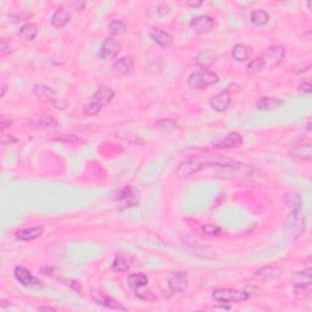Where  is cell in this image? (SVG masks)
I'll use <instances>...</instances> for the list:
<instances>
[{
    "label": "cell",
    "mask_w": 312,
    "mask_h": 312,
    "mask_svg": "<svg viewBox=\"0 0 312 312\" xmlns=\"http://www.w3.org/2000/svg\"><path fill=\"white\" fill-rule=\"evenodd\" d=\"M312 90V85L310 82H304L303 84H300L299 87V91L303 94H310Z\"/></svg>",
    "instance_id": "37"
},
{
    "label": "cell",
    "mask_w": 312,
    "mask_h": 312,
    "mask_svg": "<svg viewBox=\"0 0 312 312\" xmlns=\"http://www.w3.org/2000/svg\"><path fill=\"white\" fill-rule=\"evenodd\" d=\"M250 298L249 293L246 290H236L231 288H221L216 289L212 293V299L220 304H233V303H243Z\"/></svg>",
    "instance_id": "6"
},
{
    "label": "cell",
    "mask_w": 312,
    "mask_h": 312,
    "mask_svg": "<svg viewBox=\"0 0 312 312\" xmlns=\"http://www.w3.org/2000/svg\"><path fill=\"white\" fill-rule=\"evenodd\" d=\"M118 200H123L125 203L128 204V206H133L136 204V199H134V194L132 193L131 188H125L120 192L117 196Z\"/></svg>",
    "instance_id": "32"
},
{
    "label": "cell",
    "mask_w": 312,
    "mask_h": 312,
    "mask_svg": "<svg viewBox=\"0 0 312 312\" xmlns=\"http://www.w3.org/2000/svg\"><path fill=\"white\" fill-rule=\"evenodd\" d=\"M38 31H39V27L37 23L29 22V23H26V25H23L20 29H18L17 36L20 37V39L25 40V42H31V40H33L34 38H36L37 34H38Z\"/></svg>",
    "instance_id": "24"
},
{
    "label": "cell",
    "mask_w": 312,
    "mask_h": 312,
    "mask_svg": "<svg viewBox=\"0 0 312 312\" xmlns=\"http://www.w3.org/2000/svg\"><path fill=\"white\" fill-rule=\"evenodd\" d=\"M306 130H308V131H311V123H310V122H309V123H308V126H306Z\"/></svg>",
    "instance_id": "43"
},
{
    "label": "cell",
    "mask_w": 312,
    "mask_h": 312,
    "mask_svg": "<svg viewBox=\"0 0 312 312\" xmlns=\"http://www.w3.org/2000/svg\"><path fill=\"white\" fill-rule=\"evenodd\" d=\"M37 310H39V311H55V309L50 308V306H38V308H37Z\"/></svg>",
    "instance_id": "41"
},
{
    "label": "cell",
    "mask_w": 312,
    "mask_h": 312,
    "mask_svg": "<svg viewBox=\"0 0 312 312\" xmlns=\"http://www.w3.org/2000/svg\"><path fill=\"white\" fill-rule=\"evenodd\" d=\"M107 29L111 36H122L127 32V26L121 20H112L107 26Z\"/></svg>",
    "instance_id": "29"
},
{
    "label": "cell",
    "mask_w": 312,
    "mask_h": 312,
    "mask_svg": "<svg viewBox=\"0 0 312 312\" xmlns=\"http://www.w3.org/2000/svg\"><path fill=\"white\" fill-rule=\"evenodd\" d=\"M250 54H251L250 48L246 44H243V43H238V44L234 45L232 49L233 59L235 61H238V63H243V61L247 60Z\"/></svg>",
    "instance_id": "27"
},
{
    "label": "cell",
    "mask_w": 312,
    "mask_h": 312,
    "mask_svg": "<svg viewBox=\"0 0 312 312\" xmlns=\"http://www.w3.org/2000/svg\"><path fill=\"white\" fill-rule=\"evenodd\" d=\"M185 4H187L188 6H192V7H199V6H200L201 4H203V2H201V1H188V2H185Z\"/></svg>",
    "instance_id": "40"
},
{
    "label": "cell",
    "mask_w": 312,
    "mask_h": 312,
    "mask_svg": "<svg viewBox=\"0 0 312 312\" xmlns=\"http://www.w3.org/2000/svg\"><path fill=\"white\" fill-rule=\"evenodd\" d=\"M33 95L42 103H52L56 99L55 90L44 84H36L33 88Z\"/></svg>",
    "instance_id": "18"
},
{
    "label": "cell",
    "mask_w": 312,
    "mask_h": 312,
    "mask_svg": "<svg viewBox=\"0 0 312 312\" xmlns=\"http://www.w3.org/2000/svg\"><path fill=\"white\" fill-rule=\"evenodd\" d=\"M53 106L58 110H66L69 107V103L66 100H63V99H58L53 101Z\"/></svg>",
    "instance_id": "36"
},
{
    "label": "cell",
    "mask_w": 312,
    "mask_h": 312,
    "mask_svg": "<svg viewBox=\"0 0 312 312\" xmlns=\"http://www.w3.org/2000/svg\"><path fill=\"white\" fill-rule=\"evenodd\" d=\"M112 268H114L115 272L122 273V272H127L130 270V265L128 262L123 259L122 256H117L115 257L114 262H112Z\"/></svg>",
    "instance_id": "31"
},
{
    "label": "cell",
    "mask_w": 312,
    "mask_h": 312,
    "mask_svg": "<svg viewBox=\"0 0 312 312\" xmlns=\"http://www.w3.org/2000/svg\"><path fill=\"white\" fill-rule=\"evenodd\" d=\"M294 294L303 300H309L312 294V271L310 267L293 276Z\"/></svg>",
    "instance_id": "4"
},
{
    "label": "cell",
    "mask_w": 312,
    "mask_h": 312,
    "mask_svg": "<svg viewBox=\"0 0 312 312\" xmlns=\"http://www.w3.org/2000/svg\"><path fill=\"white\" fill-rule=\"evenodd\" d=\"M243 144V138L236 132H231L227 136L223 138L216 139L212 142V145L216 149H233V148H238Z\"/></svg>",
    "instance_id": "13"
},
{
    "label": "cell",
    "mask_w": 312,
    "mask_h": 312,
    "mask_svg": "<svg viewBox=\"0 0 312 312\" xmlns=\"http://www.w3.org/2000/svg\"><path fill=\"white\" fill-rule=\"evenodd\" d=\"M305 226V216L301 212V210H298V211H290V214L288 215L286 221L283 223V230L290 240H297L303 235Z\"/></svg>",
    "instance_id": "3"
},
{
    "label": "cell",
    "mask_w": 312,
    "mask_h": 312,
    "mask_svg": "<svg viewBox=\"0 0 312 312\" xmlns=\"http://www.w3.org/2000/svg\"><path fill=\"white\" fill-rule=\"evenodd\" d=\"M29 125L34 128V130H53V128L58 127V121L53 116H48V115H38L34 116L29 121Z\"/></svg>",
    "instance_id": "15"
},
{
    "label": "cell",
    "mask_w": 312,
    "mask_h": 312,
    "mask_svg": "<svg viewBox=\"0 0 312 312\" xmlns=\"http://www.w3.org/2000/svg\"><path fill=\"white\" fill-rule=\"evenodd\" d=\"M261 58H262L266 67L274 69L283 63L284 58H286V49L282 45H272L263 52Z\"/></svg>",
    "instance_id": "7"
},
{
    "label": "cell",
    "mask_w": 312,
    "mask_h": 312,
    "mask_svg": "<svg viewBox=\"0 0 312 312\" xmlns=\"http://www.w3.org/2000/svg\"><path fill=\"white\" fill-rule=\"evenodd\" d=\"M168 289L172 293H183L188 289V276L185 272H177L169 273L166 278Z\"/></svg>",
    "instance_id": "9"
},
{
    "label": "cell",
    "mask_w": 312,
    "mask_h": 312,
    "mask_svg": "<svg viewBox=\"0 0 312 312\" xmlns=\"http://www.w3.org/2000/svg\"><path fill=\"white\" fill-rule=\"evenodd\" d=\"M190 29L196 34H206L211 32L215 27V20L211 16L200 15L193 18L189 23Z\"/></svg>",
    "instance_id": "11"
},
{
    "label": "cell",
    "mask_w": 312,
    "mask_h": 312,
    "mask_svg": "<svg viewBox=\"0 0 312 312\" xmlns=\"http://www.w3.org/2000/svg\"><path fill=\"white\" fill-rule=\"evenodd\" d=\"M149 36L150 38L153 39V42L162 48L171 47L172 43H173V37H172V34L163 31V29L161 28H152L149 32Z\"/></svg>",
    "instance_id": "17"
},
{
    "label": "cell",
    "mask_w": 312,
    "mask_h": 312,
    "mask_svg": "<svg viewBox=\"0 0 312 312\" xmlns=\"http://www.w3.org/2000/svg\"><path fill=\"white\" fill-rule=\"evenodd\" d=\"M236 161L223 155H189L179 162L176 169L178 177H189L209 167H234Z\"/></svg>",
    "instance_id": "1"
},
{
    "label": "cell",
    "mask_w": 312,
    "mask_h": 312,
    "mask_svg": "<svg viewBox=\"0 0 312 312\" xmlns=\"http://www.w3.org/2000/svg\"><path fill=\"white\" fill-rule=\"evenodd\" d=\"M250 20H251V23L256 27H262L265 25H267L268 21H270V15L262 9H257L255 10L254 12L250 16Z\"/></svg>",
    "instance_id": "28"
},
{
    "label": "cell",
    "mask_w": 312,
    "mask_h": 312,
    "mask_svg": "<svg viewBox=\"0 0 312 312\" xmlns=\"http://www.w3.org/2000/svg\"><path fill=\"white\" fill-rule=\"evenodd\" d=\"M156 126L163 131H176L178 128V125L172 120H161L156 122Z\"/></svg>",
    "instance_id": "33"
},
{
    "label": "cell",
    "mask_w": 312,
    "mask_h": 312,
    "mask_svg": "<svg viewBox=\"0 0 312 312\" xmlns=\"http://www.w3.org/2000/svg\"><path fill=\"white\" fill-rule=\"evenodd\" d=\"M10 125H11V121L7 120L6 117L2 116L1 118H0V127H1V132H4L7 127H10Z\"/></svg>",
    "instance_id": "38"
},
{
    "label": "cell",
    "mask_w": 312,
    "mask_h": 312,
    "mask_svg": "<svg viewBox=\"0 0 312 312\" xmlns=\"http://www.w3.org/2000/svg\"><path fill=\"white\" fill-rule=\"evenodd\" d=\"M265 69H266V66H265V63H263L262 58H261V56H257V58L252 59V60L247 64L245 67V71H246V74L252 75V74H257V72L262 71V70H265Z\"/></svg>",
    "instance_id": "30"
},
{
    "label": "cell",
    "mask_w": 312,
    "mask_h": 312,
    "mask_svg": "<svg viewBox=\"0 0 312 312\" xmlns=\"http://www.w3.org/2000/svg\"><path fill=\"white\" fill-rule=\"evenodd\" d=\"M284 204L290 211H298L303 208V199L299 193L294 192V190H288L284 194Z\"/></svg>",
    "instance_id": "23"
},
{
    "label": "cell",
    "mask_w": 312,
    "mask_h": 312,
    "mask_svg": "<svg viewBox=\"0 0 312 312\" xmlns=\"http://www.w3.org/2000/svg\"><path fill=\"white\" fill-rule=\"evenodd\" d=\"M44 234V228L40 227V226H36V227H29V228H22V230H18L15 232L16 239L22 241H32L36 240V239L40 238V236Z\"/></svg>",
    "instance_id": "16"
},
{
    "label": "cell",
    "mask_w": 312,
    "mask_h": 312,
    "mask_svg": "<svg viewBox=\"0 0 312 312\" xmlns=\"http://www.w3.org/2000/svg\"><path fill=\"white\" fill-rule=\"evenodd\" d=\"M203 231L205 232V234H209V235H219L221 233V228L215 225H210V223L203 226Z\"/></svg>",
    "instance_id": "34"
},
{
    "label": "cell",
    "mask_w": 312,
    "mask_h": 312,
    "mask_svg": "<svg viewBox=\"0 0 312 312\" xmlns=\"http://www.w3.org/2000/svg\"><path fill=\"white\" fill-rule=\"evenodd\" d=\"M231 103H232V96H231L228 89L220 91V93H217L216 95H214L210 99V106L217 112L227 111Z\"/></svg>",
    "instance_id": "14"
},
{
    "label": "cell",
    "mask_w": 312,
    "mask_h": 312,
    "mask_svg": "<svg viewBox=\"0 0 312 312\" xmlns=\"http://www.w3.org/2000/svg\"><path fill=\"white\" fill-rule=\"evenodd\" d=\"M121 53V45L116 40L109 38L104 40L103 44L100 45L99 49V59L103 61H111L115 60Z\"/></svg>",
    "instance_id": "10"
},
{
    "label": "cell",
    "mask_w": 312,
    "mask_h": 312,
    "mask_svg": "<svg viewBox=\"0 0 312 312\" xmlns=\"http://www.w3.org/2000/svg\"><path fill=\"white\" fill-rule=\"evenodd\" d=\"M283 105V100L278 98H272V96H262L256 101V107L261 111H271V110H277Z\"/></svg>",
    "instance_id": "22"
},
{
    "label": "cell",
    "mask_w": 312,
    "mask_h": 312,
    "mask_svg": "<svg viewBox=\"0 0 312 312\" xmlns=\"http://www.w3.org/2000/svg\"><path fill=\"white\" fill-rule=\"evenodd\" d=\"M71 6L75 7L76 10L82 11V10H84V7H85V1H74L71 4Z\"/></svg>",
    "instance_id": "39"
},
{
    "label": "cell",
    "mask_w": 312,
    "mask_h": 312,
    "mask_svg": "<svg viewBox=\"0 0 312 312\" xmlns=\"http://www.w3.org/2000/svg\"><path fill=\"white\" fill-rule=\"evenodd\" d=\"M115 96V91L111 87H103L99 88L95 93L91 95L87 104L83 107V114L87 115V116H96L99 112L101 111V109L105 105H109L112 101Z\"/></svg>",
    "instance_id": "2"
},
{
    "label": "cell",
    "mask_w": 312,
    "mask_h": 312,
    "mask_svg": "<svg viewBox=\"0 0 312 312\" xmlns=\"http://www.w3.org/2000/svg\"><path fill=\"white\" fill-rule=\"evenodd\" d=\"M216 61V55L212 52L211 49H204L196 55L195 63L199 67H201L203 70H208L209 67H211Z\"/></svg>",
    "instance_id": "20"
},
{
    "label": "cell",
    "mask_w": 312,
    "mask_h": 312,
    "mask_svg": "<svg viewBox=\"0 0 312 312\" xmlns=\"http://www.w3.org/2000/svg\"><path fill=\"white\" fill-rule=\"evenodd\" d=\"M13 276H15L16 281L23 287H42V282L22 266H16L15 270H13Z\"/></svg>",
    "instance_id": "12"
},
{
    "label": "cell",
    "mask_w": 312,
    "mask_h": 312,
    "mask_svg": "<svg viewBox=\"0 0 312 312\" xmlns=\"http://www.w3.org/2000/svg\"><path fill=\"white\" fill-rule=\"evenodd\" d=\"M220 80L219 75L210 70H200L198 72H193L188 77V87L190 89H205L216 84Z\"/></svg>",
    "instance_id": "5"
},
{
    "label": "cell",
    "mask_w": 312,
    "mask_h": 312,
    "mask_svg": "<svg viewBox=\"0 0 312 312\" xmlns=\"http://www.w3.org/2000/svg\"><path fill=\"white\" fill-rule=\"evenodd\" d=\"M148 283H149V278L144 273H132L127 278L128 287L134 292H138L141 288L148 286Z\"/></svg>",
    "instance_id": "26"
},
{
    "label": "cell",
    "mask_w": 312,
    "mask_h": 312,
    "mask_svg": "<svg viewBox=\"0 0 312 312\" xmlns=\"http://www.w3.org/2000/svg\"><path fill=\"white\" fill-rule=\"evenodd\" d=\"M133 69H134V63L130 56H125V58L118 59L116 63L114 64V66H112V71H114V74L120 77L128 75L130 72L133 71Z\"/></svg>",
    "instance_id": "19"
},
{
    "label": "cell",
    "mask_w": 312,
    "mask_h": 312,
    "mask_svg": "<svg viewBox=\"0 0 312 312\" xmlns=\"http://www.w3.org/2000/svg\"><path fill=\"white\" fill-rule=\"evenodd\" d=\"M5 91H6V85H2V90H1V98L5 95Z\"/></svg>",
    "instance_id": "42"
},
{
    "label": "cell",
    "mask_w": 312,
    "mask_h": 312,
    "mask_svg": "<svg viewBox=\"0 0 312 312\" xmlns=\"http://www.w3.org/2000/svg\"><path fill=\"white\" fill-rule=\"evenodd\" d=\"M289 154L292 156H294V157L301 158V160H305L310 162V161L312 160L311 143L294 145V147L289 150Z\"/></svg>",
    "instance_id": "21"
},
{
    "label": "cell",
    "mask_w": 312,
    "mask_h": 312,
    "mask_svg": "<svg viewBox=\"0 0 312 312\" xmlns=\"http://www.w3.org/2000/svg\"><path fill=\"white\" fill-rule=\"evenodd\" d=\"M10 53H11L10 44L5 39H1V42H0V56L1 58H6L7 55H10Z\"/></svg>",
    "instance_id": "35"
},
{
    "label": "cell",
    "mask_w": 312,
    "mask_h": 312,
    "mask_svg": "<svg viewBox=\"0 0 312 312\" xmlns=\"http://www.w3.org/2000/svg\"><path fill=\"white\" fill-rule=\"evenodd\" d=\"M90 298L94 300V303H96L98 305L104 306V308L109 309V310H115V311H125V306L121 305L120 303L114 298H111L110 295L105 294V293L100 292V290H91L90 292Z\"/></svg>",
    "instance_id": "8"
},
{
    "label": "cell",
    "mask_w": 312,
    "mask_h": 312,
    "mask_svg": "<svg viewBox=\"0 0 312 312\" xmlns=\"http://www.w3.org/2000/svg\"><path fill=\"white\" fill-rule=\"evenodd\" d=\"M70 18H71V13L64 7H59L55 10V12L52 16V25L55 28H63L64 26H66L70 22Z\"/></svg>",
    "instance_id": "25"
}]
</instances>
